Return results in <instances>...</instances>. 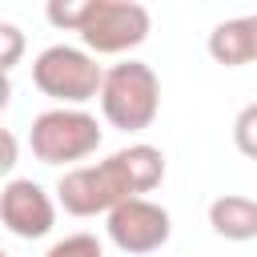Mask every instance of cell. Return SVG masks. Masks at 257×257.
Here are the masks:
<instances>
[{"label": "cell", "instance_id": "obj_1", "mask_svg": "<svg viewBox=\"0 0 257 257\" xmlns=\"http://www.w3.org/2000/svg\"><path fill=\"white\" fill-rule=\"evenodd\" d=\"M96 100H100V112H104V120L112 128L141 133L161 112V80H157L153 64L120 60V64L104 68V84H100Z\"/></svg>", "mask_w": 257, "mask_h": 257}, {"label": "cell", "instance_id": "obj_2", "mask_svg": "<svg viewBox=\"0 0 257 257\" xmlns=\"http://www.w3.org/2000/svg\"><path fill=\"white\" fill-rule=\"evenodd\" d=\"M133 197H137V185L128 177L120 149L96 165H76V169L60 173V181H56V201L72 217H96V213L108 217L116 205H124Z\"/></svg>", "mask_w": 257, "mask_h": 257}, {"label": "cell", "instance_id": "obj_3", "mask_svg": "<svg viewBox=\"0 0 257 257\" xmlns=\"http://www.w3.org/2000/svg\"><path fill=\"white\" fill-rule=\"evenodd\" d=\"M104 133L96 124L92 112L84 108H44L40 116H32V128H28V149L40 165H72L92 157L100 149Z\"/></svg>", "mask_w": 257, "mask_h": 257}, {"label": "cell", "instance_id": "obj_4", "mask_svg": "<svg viewBox=\"0 0 257 257\" xmlns=\"http://www.w3.org/2000/svg\"><path fill=\"white\" fill-rule=\"evenodd\" d=\"M32 84L52 96L64 108H80L92 96H100L104 84V68L96 64V56L88 48L76 44H48L36 60H32Z\"/></svg>", "mask_w": 257, "mask_h": 257}, {"label": "cell", "instance_id": "obj_5", "mask_svg": "<svg viewBox=\"0 0 257 257\" xmlns=\"http://www.w3.org/2000/svg\"><path fill=\"white\" fill-rule=\"evenodd\" d=\"M153 16L137 0H88L80 20V40L92 56H120L149 40Z\"/></svg>", "mask_w": 257, "mask_h": 257}, {"label": "cell", "instance_id": "obj_6", "mask_svg": "<svg viewBox=\"0 0 257 257\" xmlns=\"http://www.w3.org/2000/svg\"><path fill=\"white\" fill-rule=\"evenodd\" d=\"M104 229H108V241L120 253L141 257V253H157L173 237V217H169L165 205H157L149 197H133L104 217Z\"/></svg>", "mask_w": 257, "mask_h": 257}, {"label": "cell", "instance_id": "obj_7", "mask_svg": "<svg viewBox=\"0 0 257 257\" xmlns=\"http://www.w3.org/2000/svg\"><path fill=\"white\" fill-rule=\"evenodd\" d=\"M0 221L12 237H24V241L48 237L56 225V201L48 197L44 185L28 177H12L0 189Z\"/></svg>", "mask_w": 257, "mask_h": 257}, {"label": "cell", "instance_id": "obj_8", "mask_svg": "<svg viewBox=\"0 0 257 257\" xmlns=\"http://www.w3.org/2000/svg\"><path fill=\"white\" fill-rule=\"evenodd\" d=\"M209 56L225 68H241L257 60V44H253V16H237V20H221L209 32Z\"/></svg>", "mask_w": 257, "mask_h": 257}, {"label": "cell", "instance_id": "obj_9", "mask_svg": "<svg viewBox=\"0 0 257 257\" xmlns=\"http://www.w3.org/2000/svg\"><path fill=\"white\" fill-rule=\"evenodd\" d=\"M209 225L225 241H257V201L241 193H225L209 205Z\"/></svg>", "mask_w": 257, "mask_h": 257}, {"label": "cell", "instance_id": "obj_10", "mask_svg": "<svg viewBox=\"0 0 257 257\" xmlns=\"http://www.w3.org/2000/svg\"><path fill=\"white\" fill-rule=\"evenodd\" d=\"M233 145H237L245 157L257 161V100L237 112V120H233Z\"/></svg>", "mask_w": 257, "mask_h": 257}, {"label": "cell", "instance_id": "obj_11", "mask_svg": "<svg viewBox=\"0 0 257 257\" xmlns=\"http://www.w3.org/2000/svg\"><path fill=\"white\" fill-rule=\"evenodd\" d=\"M44 257H104V249L92 233H72V237H60Z\"/></svg>", "mask_w": 257, "mask_h": 257}, {"label": "cell", "instance_id": "obj_12", "mask_svg": "<svg viewBox=\"0 0 257 257\" xmlns=\"http://www.w3.org/2000/svg\"><path fill=\"white\" fill-rule=\"evenodd\" d=\"M84 4H88V0H52V4L44 8V16H48V24H56V28L80 32V20H84Z\"/></svg>", "mask_w": 257, "mask_h": 257}, {"label": "cell", "instance_id": "obj_13", "mask_svg": "<svg viewBox=\"0 0 257 257\" xmlns=\"http://www.w3.org/2000/svg\"><path fill=\"white\" fill-rule=\"evenodd\" d=\"M0 44H4L0 68H4V76H12V68L20 64V52H24V32H20L12 20H0Z\"/></svg>", "mask_w": 257, "mask_h": 257}, {"label": "cell", "instance_id": "obj_14", "mask_svg": "<svg viewBox=\"0 0 257 257\" xmlns=\"http://www.w3.org/2000/svg\"><path fill=\"white\" fill-rule=\"evenodd\" d=\"M4 169H12L16 165V137H12V128H4V161H0Z\"/></svg>", "mask_w": 257, "mask_h": 257}, {"label": "cell", "instance_id": "obj_15", "mask_svg": "<svg viewBox=\"0 0 257 257\" xmlns=\"http://www.w3.org/2000/svg\"><path fill=\"white\" fill-rule=\"evenodd\" d=\"M253 44H257V16H253Z\"/></svg>", "mask_w": 257, "mask_h": 257}]
</instances>
